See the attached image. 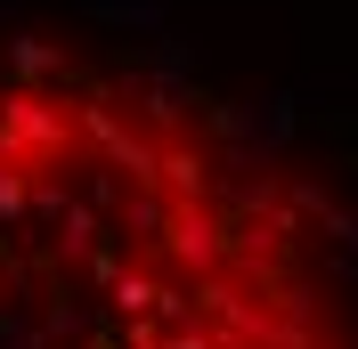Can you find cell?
Returning a JSON list of instances; mask_svg holds the SVG:
<instances>
[{
	"label": "cell",
	"instance_id": "1",
	"mask_svg": "<svg viewBox=\"0 0 358 349\" xmlns=\"http://www.w3.org/2000/svg\"><path fill=\"white\" fill-rule=\"evenodd\" d=\"M317 195L220 154L155 82H0V349H358Z\"/></svg>",
	"mask_w": 358,
	"mask_h": 349
}]
</instances>
